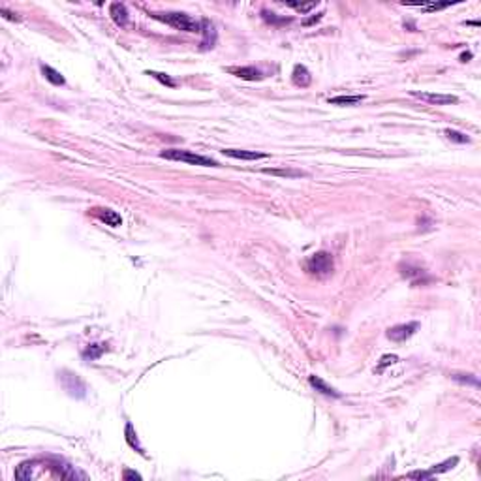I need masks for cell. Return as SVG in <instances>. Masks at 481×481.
<instances>
[{
    "mask_svg": "<svg viewBox=\"0 0 481 481\" xmlns=\"http://www.w3.org/2000/svg\"><path fill=\"white\" fill-rule=\"evenodd\" d=\"M106 350H107V344H89V346L83 350L81 355L85 361H94V359H98Z\"/></svg>",
    "mask_w": 481,
    "mask_h": 481,
    "instance_id": "2e32d148",
    "label": "cell"
},
{
    "mask_svg": "<svg viewBox=\"0 0 481 481\" xmlns=\"http://www.w3.org/2000/svg\"><path fill=\"white\" fill-rule=\"evenodd\" d=\"M124 438H126V444H128L132 449H136L138 453L145 455V449H143V446L139 444V438H138V434H136V429H134V425H132L130 421L126 423V429H124Z\"/></svg>",
    "mask_w": 481,
    "mask_h": 481,
    "instance_id": "5bb4252c",
    "label": "cell"
},
{
    "mask_svg": "<svg viewBox=\"0 0 481 481\" xmlns=\"http://www.w3.org/2000/svg\"><path fill=\"white\" fill-rule=\"evenodd\" d=\"M162 158L165 160H175V162H186V163H194V165H203V167H220L216 160H212L209 156H201L196 155L192 151H184V149H167V151H162L160 153Z\"/></svg>",
    "mask_w": 481,
    "mask_h": 481,
    "instance_id": "7a4b0ae2",
    "label": "cell"
},
{
    "mask_svg": "<svg viewBox=\"0 0 481 481\" xmlns=\"http://www.w3.org/2000/svg\"><path fill=\"white\" fill-rule=\"evenodd\" d=\"M34 476V463L26 461V463H21V465L15 468V478L21 481H28Z\"/></svg>",
    "mask_w": 481,
    "mask_h": 481,
    "instance_id": "d6986e66",
    "label": "cell"
},
{
    "mask_svg": "<svg viewBox=\"0 0 481 481\" xmlns=\"http://www.w3.org/2000/svg\"><path fill=\"white\" fill-rule=\"evenodd\" d=\"M466 378H463V374H453V380H457V382H463V383H472V385H480V382L476 380V378H470V374H465Z\"/></svg>",
    "mask_w": 481,
    "mask_h": 481,
    "instance_id": "f1b7e54d",
    "label": "cell"
},
{
    "mask_svg": "<svg viewBox=\"0 0 481 481\" xmlns=\"http://www.w3.org/2000/svg\"><path fill=\"white\" fill-rule=\"evenodd\" d=\"M109 15L115 21V25H119L121 28L128 26V9H126L123 2H113L109 6Z\"/></svg>",
    "mask_w": 481,
    "mask_h": 481,
    "instance_id": "9c48e42d",
    "label": "cell"
},
{
    "mask_svg": "<svg viewBox=\"0 0 481 481\" xmlns=\"http://www.w3.org/2000/svg\"><path fill=\"white\" fill-rule=\"evenodd\" d=\"M58 380L62 383V387L68 391V395L77 397V399H83V397L87 395V385H85V382H83L77 374H74V372L62 370V372L58 374Z\"/></svg>",
    "mask_w": 481,
    "mask_h": 481,
    "instance_id": "277c9868",
    "label": "cell"
},
{
    "mask_svg": "<svg viewBox=\"0 0 481 481\" xmlns=\"http://www.w3.org/2000/svg\"><path fill=\"white\" fill-rule=\"evenodd\" d=\"M147 75L155 77L156 81H160L162 85H167V87H175V81L167 74H160V72H147Z\"/></svg>",
    "mask_w": 481,
    "mask_h": 481,
    "instance_id": "4316f807",
    "label": "cell"
},
{
    "mask_svg": "<svg viewBox=\"0 0 481 481\" xmlns=\"http://www.w3.org/2000/svg\"><path fill=\"white\" fill-rule=\"evenodd\" d=\"M123 478L124 480H141V474H138V472H134V470H124V474H123Z\"/></svg>",
    "mask_w": 481,
    "mask_h": 481,
    "instance_id": "f546056e",
    "label": "cell"
},
{
    "mask_svg": "<svg viewBox=\"0 0 481 481\" xmlns=\"http://www.w3.org/2000/svg\"><path fill=\"white\" fill-rule=\"evenodd\" d=\"M363 100H365V96L353 94V96H334V98H329L327 102L331 106H355V104H361Z\"/></svg>",
    "mask_w": 481,
    "mask_h": 481,
    "instance_id": "e0dca14e",
    "label": "cell"
},
{
    "mask_svg": "<svg viewBox=\"0 0 481 481\" xmlns=\"http://www.w3.org/2000/svg\"><path fill=\"white\" fill-rule=\"evenodd\" d=\"M457 465H459V459L453 457V459H448V461H444V463H440V465H434L429 472H431V476L434 478V476H438V474H444V472H448V470H451V468Z\"/></svg>",
    "mask_w": 481,
    "mask_h": 481,
    "instance_id": "ffe728a7",
    "label": "cell"
},
{
    "mask_svg": "<svg viewBox=\"0 0 481 481\" xmlns=\"http://www.w3.org/2000/svg\"><path fill=\"white\" fill-rule=\"evenodd\" d=\"M292 79H294V83L297 87H309L310 81H312V75H310V72L303 64H297L294 68Z\"/></svg>",
    "mask_w": 481,
    "mask_h": 481,
    "instance_id": "9a60e30c",
    "label": "cell"
},
{
    "mask_svg": "<svg viewBox=\"0 0 481 481\" xmlns=\"http://www.w3.org/2000/svg\"><path fill=\"white\" fill-rule=\"evenodd\" d=\"M470 57H472L470 53H465V55H461V60H463V62H466V58H470Z\"/></svg>",
    "mask_w": 481,
    "mask_h": 481,
    "instance_id": "1f68e13d",
    "label": "cell"
},
{
    "mask_svg": "<svg viewBox=\"0 0 481 481\" xmlns=\"http://www.w3.org/2000/svg\"><path fill=\"white\" fill-rule=\"evenodd\" d=\"M395 363H399V357L397 355H382V359H380V363H378V368H376V372H382L385 367H389V365H395Z\"/></svg>",
    "mask_w": 481,
    "mask_h": 481,
    "instance_id": "484cf974",
    "label": "cell"
},
{
    "mask_svg": "<svg viewBox=\"0 0 481 481\" xmlns=\"http://www.w3.org/2000/svg\"><path fill=\"white\" fill-rule=\"evenodd\" d=\"M444 134H446L451 141H455V143H470V138H468V136H465V134H461V132H457V130H449L448 128Z\"/></svg>",
    "mask_w": 481,
    "mask_h": 481,
    "instance_id": "d4e9b609",
    "label": "cell"
},
{
    "mask_svg": "<svg viewBox=\"0 0 481 481\" xmlns=\"http://www.w3.org/2000/svg\"><path fill=\"white\" fill-rule=\"evenodd\" d=\"M406 478H410V480H431L432 476H431V472H421V470H416V472L408 474Z\"/></svg>",
    "mask_w": 481,
    "mask_h": 481,
    "instance_id": "83f0119b",
    "label": "cell"
},
{
    "mask_svg": "<svg viewBox=\"0 0 481 481\" xmlns=\"http://www.w3.org/2000/svg\"><path fill=\"white\" fill-rule=\"evenodd\" d=\"M286 6H290V8L297 9V11H301V13H309L310 9L318 6V2H309V4H299V2H286Z\"/></svg>",
    "mask_w": 481,
    "mask_h": 481,
    "instance_id": "cb8c5ba5",
    "label": "cell"
},
{
    "mask_svg": "<svg viewBox=\"0 0 481 481\" xmlns=\"http://www.w3.org/2000/svg\"><path fill=\"white\" fill-rule=\"evenodd\" d=\"M90 212H92V214H94L98 220H102L106 226H111V228H117V226H121V224H123L121 214H119V212H115L113 209H106V207H94Z\"/></svg>",
    "mask_w": 481,
    "mask_h": 481,
    "instance_id": "ba28073f",
    "label": "cell"
},
{
    "mask_svg": "<svg viewBox=\"0 0 481 481\" xmlns=\"http://www.w3.org/2000/svg\"><path fill=\"white\" fill-rule=\"evenodd\" d=\"M51 470L55 472V476H58V478H62V480H87V476L83 472H79V470H75V466L68 465V463H64V461H60V459H51Z\"/></svg>",
    "mask_w": 481,
    "mask_h": 481,
    "instance_id": "5b68a950",
    "label": "cell"
},
{
    "mask_svg": "<svg viewBox=\"0 0 481 481\" xmlns=\"http://www.w3.org/2000/svg\"><path fill=\"white\" fill-rule=\"evenodd\" d=\"M412 96L423 100V102H429L432 106H448V104H457L459 98L453 96V94H436V92H417V90H412Z\"/></svg>",
    "mask_w": 481,
    "mask_h": 481,
    "instance_id": "52a82bcc",
    "label": "cell"
},
{
    "mask_svg": "<svg viewBox=\"0 0 481 481\" xmlns=\"http://www.w3.org/2000/svg\"><path fill=\"white\" fill-rule=\"evenodd\" d=\"M201 34L205 36V40L201 41L203 49L214 47V41H216V30H214V25H212L209 19H203V21H201Z\"/></svg>",
    "mask_w": 481,
    "mask_h": 481,
    "instance_id": "4fadbf2b",
    "label": "cell"
},
{
    "mask_svg": "<svg viewBox=\"0 0 481 481\" xmlns=\"http://www.w3.org/2000/svg\"><path fill=\"white\" fill-rule=\"evenodd\" d=\"M406 6H414V8H421L423 11H438V9H444L448 8V6H451L449 2H436V4H406Z\"/></svg>",
    "mask_w": 481,
    "mask_h": 481,
    "instance_id": "7402d4cb",
    "label": "cell"
},
{
    "mask_svg": "<svg viewBox=\"0 0 481 481\" xmlns=\"http://www.w3.org/2000/svg\"><path fill=\"white\" fill-rule=\"evenodd\" d=\"M309 382L310 385L316 389L318 393H321V395H325V397H334V399H338L340 397V393L336 391V389H333L329 383H325L320 376H309Z\"/></svg>",
    "mask_w": 481,
    "mask_h": 481,
    "instance_id": "7c38bea8",
    "label": "cell"
},
{
    "mask_svg": "<svg viewBox=\"0 0 481 481\" xmlns=\"http://www.w3.org/2000/svg\"><path fill=\"white\" fill-rule=\"evenodd\" d=\"M269 175H278V177H305L307 173L297 171V169H263Z\"/></svg>",
    "mask_w": 481,
    "mask_h": 481,
    "instance_id": "44dd1931",
    "label": "cell"
},
{
    "mask_svg": "<svg viewBox=\"0 0 481 481\" xmlns=\"http://www.w3.org/2000/svg\"><path fill=\"white\" fill-rule=\"evenodd\" d=\"M419 329L417 321H410V323H400L391 329H387V338H391L393 342H404L410 336H414L416 331Z\"/></svg>",
    "mask_w": 481,
    "mask_h": 481,
    "instance_id": "8992f818",
    "label": "cell"
},
{
    "mask_svg": "<svg viewBox=\"0 0 481 481\" xmlns=\"http://www.w3.org/2000/svg\"><path fill=\"white\" fill-rule=\"evenodd\" d=\"M228 72L229 74L237 75V77H241V79H246V81H260V79H263V74H261L256 66H246V68H228Z\"/></svg>",
    "mask_w": 481,
    "mask_h": 481,
    "instance_id": "8fae6325",
    "label": "cell"
},
{
    "mask_svg": "<svg viewBox=\"0 0 481 481\" xmlns=\"http://www.w3.org/2000/svg\"><path fill=\"white\" fill-rule=\"evenodd\" d=\"M261 17H263L267 23H273V25H284V23H290V21H292L290 17H280V19H278L277 13H269L267 9L261 11Z\"/></svg>",
    "mask_w": 481,
    "mask_h": 481,
    "instance_id": "603a6c76",
    "label": "cell"
},
{
    "mask_svg": "<svg viewBox=\"0 0 481 481\" xmlns=\"http://www.w3.org/2000/svg\"><path fill=\"white\" fill-rule=\"evenodd\" d=\"M40 68H41L43 77H45L49 83H53V85H64V77H62V74L57 72L55 68H51V66H47V64H41Z\"/></svg>",
    "mask_w": 481,
    "mask_h": 481,
    "instance_id": "ac0fdd59",
    "label": "cell"
},
{
    "mask_svg": "<svg viewBox=\"0 0 481 481\" xmlns=\"http://www.w3.org/2000/svg\"><path fill=\"white\" fill-rule=\"evenodd\" d=\"M155 19H160L165 25L173 26L177 30H184V32H201V21L192 19L186 13L180 11H169V13H155Z\"/></svg>",
    "mask_w": 481,
    "mask_h": 481,
    "instance_id": "3957f363",
    "label": "cell"
},
{
    "mask_svg": "<svg viewBox=\"0 0 481 481\" xmlns=\"http://www.w3.org/2000/svg\"><path fill=\"white\" fill-rule=\"evenodd\" d=\"M0 13H4V17H6V19H11V21H19V19H21L17 13H11V11H8L6 8H0Z\"/></svg>",
    "mask_w": 481,
    "mask_h": 481,
    "instance_id": "4dcf8cb0",
    "label": "cell"
},
{
    "mask_svg": "<svg viewBox=\"0 0 481 481\" xmlns=\"http://www.w3.org/2000/svg\"><path fill=\"white\" fill-rule=\"evenodd\" d=\"M305 269H307L309 275H312V277H316V278L331 277V275H333V269H334L333 256H331L329 252H325V250L312 254L309 260L305 261Z\"/></svg>",
    "mask_w": 481,
    "mask_h": 481,
    "instance_id": "6da1fadb",
    "label": "cell"
},
{
    "mask_svg": "<svg viewBox=\"0 0 481 481\" xmlns=\"http://www.w3.org/2000/svg\"><path fill=\"white\" fill-rule=\"evenodd\" d=\"M224 156H229V158H235V160H260V158H265V153H256V151H243V149H224L222 151Z\"/></svg>",
    "mask_w": 481,
    "mask_h": 481,
    "instance_id": "30bf717a",
    "label": "cell"
}]
</instances>
